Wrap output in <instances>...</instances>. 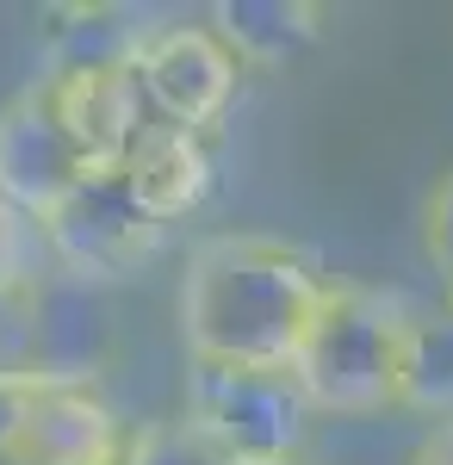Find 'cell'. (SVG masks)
Listing matches in <instances>:
<instances>
[{
    "label": "cell",
    "instance_id": "8992f818",
    "mask_svg": "<svg viewBox=\"0 0 453 465\" xmlns=\"http://www.w3.org/2000/svg\"><path fill=\"white\" fill-rule=\"evenodd\" d=\"M87 162L75 155L69 131H63V118H56V100H50V87L32 81L25 94H13L6 106H0V199L6 205H19L25 217H44L56 212L69 193L87 186Z\"/></svg>",
    "mask_w": 453,
    "mask_h": 465
},
{
    "label": "cell",
    "instance_id": "277c9868",
    "mask_svg": "<svg viewBox=\"0 0 453 465\" xmlns=\"http://www.w3.org/2000/svg\"><path fill=\"white\" fill-rule=\"evenodd\" d=\"M137 94L149 118L180 124V131H199L211 137L224 124V112L237 106V87H243V56L211 32V25H149L137 44Z\"/></svg>",
    "mask_w": 453,
    "mask_h": 465
},
{
    "label": "cell",
    "instance_id": "6da1fadb",
    "mask_svg": "<svg viewBox=\"0 0 453 465\" xmlns=\"http://www.w3.org/2000/svg\"><path fill=\"white\" fill-rule=\"evenodd\" d=\"M329 273L305 249L224 230L186 254L180 273V341L193 366H248V372H292L329 298Z\"/></svg>",
    "mask_w": 453,
    "mask_h": 465
},
{
    "label": "cell",
    "instance_id": "e0dca14e",
    "mask_svg": "<svg viewBox=\"0 0 453 465\" xmlns=\"http://www.w3.org/2000/svg\"><path fill=\"white\" fill-rule=\"evenodd\" d=\"M422 242H428V261L441 267V280L453 286V174H441V186L428 193V217H422Z\"/></svg>",
    "mask_w": 453,
    "mask_h": 465
},
{
    "label": "cell",
    "instance_id": "7a4b0ae2",
    "mask_svg": "<svg viewBox=\"0 0 453 465\" xmlns=\"http://www.w3.org/2000/svg\"><path fill=\"white\" fill-rule=\"evenodd\" d=\"M404 341H410V311L391 292L336 280L292 360V379L317 416H385L398 410Z\"/></svg>",
    "mask_w": 453,
    "mask_h": 465
},
{
    "label": "cell",
    "instance_id": "ba28073f",
    "mask_svg": "<svg viewBox=\"0 0 453 465\" xmlns=\"http://www.w3.org/2000/svg\"><path fill=\"white\" fill-rule=\"evenodd\" d=\"M56 100V118L69 131L75 155L87 162L94 180H112L125 149L137 143V131L149 124V106L137 94L131 69H94V74H37Z\"/></svg>",
    "mask_w": 453,
    "mask_h": 465
},
{
    "label": "cell",
    "instance_id": "2e32d148",
    "mask_svg": "<svg viewBox=\"0 0 453 465\" xmlns=\"http://www.w3.org/2000/svg\"><path fill=\"white\" fill-rule=\"evenodd\" d=\"M44 273H50L44 223L0 199V280H44Z\"/></svg>",
    "mask_w": 453,
    "mask_h": 465
},
{
    "label": "cell",
    "instance_id": "30bf717a",
    "mask_svg": "<svg viewBox=\"0 0 453 465\" xmlns=\"http://www.w3.org/2000/svg\"><path fill=\"white\" fill-rule=\"evenodd\" d=\"M112 360V311L94 286L37 280V385H100Z\"/></svg>",
    "mask_w": 453,
    "mask_h": 465
},
{
    "label": "cell",
    "instance_id": "9c48e42d",
    "mask_svg": "<svg viewBox=\"0 0 453 465\" xmlns=\"http://www.w3.org/2000/svg\"><path fill=\"white\" fill-rule=\"evenodd\" d=\"M112 180H118L156 223H180V217L199 212V205L211 199V186H217L211 137L149 118V124L137 131V143L125 149V162H118Z\"/></svg>",
    "mask_w": 453,
    "mask_h": 465
},
{
    "label": "cell",
    "instance_id": "ffe728a7",
    "mask_svg": "<svg viewBox=\"0 0 453 465\" xmlns=\"http://www.w3.org/2000/svg\"><path fill=\"white\" fill-rule=\"evenodd\" d=\"M255 465H305V460H255Z\"/></svg>",
    "mask_w": 453,
    "mask_h": 465
},
{
    "label": "cell",
    "instance_id": "9a60e30c",
    "mask_svg": "<svg viewBox=\"0 0 453 465\" xmlns=\"http://www.w3.org/2000/svg\"><path fill=\"white\" fill-rule=\"evenodd\" d=\"M125 465H237V460L180 410V416H162V422H143V429L131 434Z\"/></svg>",
    "mask_w": 453,
    "mask_h": 465
},
{
    "label": "cell",
    "instance_id": "7c38bea8",
    "mask_svg": "<svg viewBox=\"0 0 453 465\" xmlns=\"http://www.w3.org/2000/svg\"><path fill=\"white\" fill-rule=\"evenodd\" d=\"M317 25H323V6H305V0H224V6H211V32L243 56V69L248 63L274 69L286 56H298L317 37Z\"/></svg>",
    "mask_w": 453,
    "mask_h": 465
},
{
    "label": "cell",
    "instance_id": "52a82bcc",
    "mask_svg": "<svg viewBox=\"0 0 453 465\" xmlns=\"http://www.w3.org/2000/svg\"><path fill=\"white\" fill-rule=\"evenodd\" d=\"M131 434L100 385H32L6 465H125Z\"/></svg>",
    "mask_w": 453,
    "mask_h": 465
},
{
    "label": "cell",
    "instance_id": "44dd1931",
    "mask_svg": "<svg viewBox=\"0 0 453 465\" xmlns=\"http://www.w3.org/2000/svg\"><path fill=\"white\" fill-rule=\"evenodd\" d=\"M448 311H453V286H448Z\"/></svg>",
    "mask_w": 453,
    "mask_h": 465
},
{
    "label": "cell",
    "instance_id": "4fadbf2b",
    "mask_svg": "<svg viewBox=\"0 0 453 465\" xmlns=\"http://www.w3.org/2000/svg\"><path fill=\"white\" fill-rule=\"evenodd\" d=\"M398 410H422V416H435V422L453 416V311H441V317H417V311H410Z\"/></svg>",
    "mask_w": 453,
    "mask_h": 465
},
{
    "label": "cell",
    "instance_id": "ac0fdd59",
    "mask_svg": "<svg viewBox=\"0 0 453 465\" xmlns=\"http://www.w3.org/2000/svg\"><path fill=\"white\" fill-rule=\"evenodd\" d=\"M25 391L32 385H0V465H6L13 440H19V422H25Z\"/></svg>",
    "mask_w": 453,
    "mask_h": 465
},
{
    "label": "cell",
    "instance_id": "8fae6325",
    "mask_svg": "<svg viewBox=\"0 0 453 465\" xmlns=\"http://www.w3.org/2000/svg\"><path fill=\"white\" fill-rule=\"evenodd\" d=\"M137 13L125 6H63L50 13V44H44V74H94V69H131L143 44Z\"/></svg>",
    "mask_w": 453,
    "mask_h": 465
},
{
    "label": "cell",
    "instance_id": "d6986e66",
    "mask_svg": "<svg viewBox=\"0 0 453 465\" xmlns=\"http://www.w3.org/2000/svg\"><path fill=\"white\" fill-rule=\"evenodd\" d=\"M410 465H453V416L422 434V447L410 453Z\"/></svg>",
    "mask_w": 453,
    "mask_h": 465
},
{
    "label": "cell",
    "instance_id": "3957f363",
    "mask_svg": "<svg viewBox=\"0 0 453 465\" xmlns=\"http://www.w3.org/2000/svg\"><path fill=\"white\" fill-rule=\"evenodd\" d=\"M186 416L237 465H255V460H298L317 410L292 372L193 366L186 372Z\"/></svg>",
    "mask_w": 453,
    "mask_h": 465
},
{
    "label": "cell",
    "instance_id": "5bb4252c",
    "mask_svg": "<svg viewBox=\"0 0 453 465\" xmlns=\"http://www.w3.org/2000/svg\"><path fill=\"white\" fill-rule=\"evenodd\" d=\"M0 385H37V280H0Z\"/></svg>",
    "mask_w": 453,
    "mask_h": 465
},
{
    "label": "cell",
    "instance_id": "5b68a950",
    "mask_svg": "<svg viewBox=\"0 0 453 465\" xmlns=\"http://www.w3.org/2000/svg\"><path fill=\"white\" fill-rule=\"evenodd\" d=\"M168 236V223L143 212L118 180H87L81 193H69L56 212L44 217V249H50V273L81 280V286H112L131 280L137 267L156 261Z\"/></svg>",
    "mask_w": 453,
    "mask_h": 465
}]
</instances>
